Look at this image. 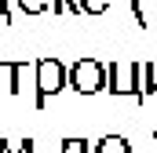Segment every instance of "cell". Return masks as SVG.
Masks as SVG:
<instances>
[{"mask_svg":"<svg viewBox=\"0 0 157 153\" xmlns=\"http://www.w3.org/2000/svg\"><path fill=\"white\" fill-rule=\"evenodd\" d=\"M154 4H157V0H154Z\"/></svg>","mask_w":157,"mask_h":153,"instance_id":"16","label":"cell"},{"mask_svg":"<svg viewBox=\"0 0 157 153\" xmlns=\"http://www.w3.org/2000/svg\"><path fill=\"white\" fill-rule=\"evenodd\" d=\"M33 88H37L33 106L44 110L62 88H70V66H66L62 58H37V62H33Z\"/></svg>","mask_w":157,"mask_h":153,"instance_id":"1","label":"cell"},{"mask_svg":"<svg viewBox=\"0 0 157 153\" xmlns=\"http://www.w3.org/2000/svg\"><path fill=\"white\" fill-rule=\"evenodd\" d=\"M15 153H33V139H22V142H15Z\"/></svg>","mask_w":157,"mask_h":153,"instance_id":"11","label":"cell"},{"mask_svg":"<svg viewBox=\"0 0 157 153\" xmlns=\"http://www.w3.org/2000/svg\"><path fill=\"white\" fill-rule=\"evenodd\" d=\"M66 11L70 15H84V0H66Z\"/></svg>","mask_w":157,"mask_h":153,"instance_id":"10","label":"cell"},{"mask_svg":"<svg viewBox=\"0 0 157 153\" xmlns=\"http://www.w3.org/2000/svg\"><path fill=\"white\" fill-rule=\"evenodd\" d=\"M15 4H18L22 15H44V11H51V0H15Z\"/></svg>","mask_w":157,"mask_h":153,"instance_id":"6","label":"cell"},{"mask_svg":"<svg viewBox=\"0 0 157 153\" xmlns=\"http://www.w3.org/2000/svg\"><path fill=\"white\" fill-rule=\"evenodd\" d=\"M62 153H91V142L88 139H62Z\"/></svg>","mask_w":157,"mask_h":153,"instance_id":"7","label":"cell"},{"mask_svg":"<svg viewBox=\"0 0 157 153\" xmlns=\"http://www.w3.org/2000/svg\"><path fill=\"white\" fill-rule=\"evenodd\" d=\"M15 150V146H11V142H4V139H0V153H11Z\"/></svg>","mask_w":157,"mask_h":153,"instance_id":"14","label":"cell"},{"mask_svg":"<svg viewBox=\"0 0 157 153\" xmlns=\"http://www.w3.org/2000/svg\"><path fill=\"white\" fill-rule=\"evenodd\" d=\"M110 0H84V15H106Z\"/></svg>","mask_w":157,"mask_h":153,"instance_id":"9","label":"cell"},{"mask_svg":"<svg viewBox=\"0 0 157 153\" xmlns=\"http://www.w3.org/2000/svg\"><path fill=\"white\" fill-rule=\"evenodd\" d=\"M106 62H99V58H77L73 66H70V88L77 91V95H99V91H106Z\"/></svg>","mask_w":157,"mask_h":153,"instance_id":"3","label":"cell"},{"mask_svg":"<svg viewBox=\"0 0 157 153\" xmlns=\"http://www.w3.org/2000/svg\"><path fill=\"white\" fill-rule=\"evenodd\" d=\"M51 7H55V15H62L66 11V0H51Z\"/></svg>","mask_w":157,"mask_h":153,"instance_id":"13","label":"cell"},{"mask_svg":"<svg viewBox=\"0 0 157 153\" xmlns=\"http://www.w3.org/2000/svg\"><path fill=\"white\" fill-rule=\"evenodd\" d=\"M0 73L7 76V91L11 95H22V80L33 73V62H22V58L18 62H0Z\"/></svg>","mask_w":157,"mask_h":153,"instance_id":"4","label":"cell"},{"mask_svg":"<svg viewBox=\"0 0 157 153\" xmlns=\"http://www.w3.org/2000/svg\"><path fill=\"white\" fill-rule=\"evenodd\" d=\"M0 22L11 26V11H7V0H0Z\"/></svg>","mask_w":157,"mask_h":153,"instance_id":"12","label":"cell"},{"mask_svg":"<svg viewBox=\"0 0 157 153\" xmlns=\"http://www.w3.org/2000/svg\"><path fill=\"white\" fill-rule=\"evenodd\" d=\"M106 91L110 95H128V99L143 102V62H110Z\"/></svg>","mask_w":157,"mask_h":153,"instance_id":"2","label":"cell"},{"mask_svg":"<svg viewBox=\"0 0 157 153\" xmlns=\"http://www.w3.org/2000/svg\"><path fill=\"white\" fill-rule=\"evenodd\" d=\"M154 142H157V128H154Z\"/></svg>","mask_w":157,"mask_h":153,"instance_id":"15","label":"cell"},{"mask_svg":"<svg viewBox=\"0 0 157 153\" xmlns=\"http://www.w3.org/2000/svg\"><path fill=\"white\" fill-rule=\"evenodd\" d=\"M128 7H132V18H135V26H139V29H146V15H143V0H128Z\"/></svg>","mask_w":157,"mask_h":153,"instance_id":"8","label":"cell"},{"mask_svg":"<svg viewBox=\"0 0 157 153\" xmlns=\"http://www.w3.org/2000/svg\"><path fill=\"white\" fill-rule=\"evenodd\" d=\"M95 153H132V142L124 135H102L95 142Z\"/></svg>","mask_w":157,"mask_h":153,"instance_id":"5","label":"cell"}]
</instances>
